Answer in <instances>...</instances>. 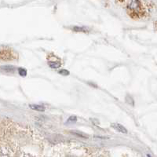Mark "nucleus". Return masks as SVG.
Listing matches in <instances>:
<instances>
[{
    "instance_id": "obj_3",
    "label": "nucleus",
    "mask_w": 157,
    "mask_h": 157,
    "mask_svg": "<svg viewBox=\"0 0 157 157\" xmlns=\"http://www.w3.org/2000/svg\"><path fill=\"white\" fill-rule=\"evenodd\" d=\"M140 2L138 1H132V2H130V5H129V7H130V9H136L137 7H139Z\"/></svg>"
},
{
    "instance_id": "obj_5",
    "label": "nucleus",
    "mask_w": 157,
    "mask_h": 157,
    "mask_svg": "<svg viewBox=\"0 0 157 157\" xmlns=\"http://www.w3.org/2000/svg\"><path fill=\"white\" fill-rule=\"evenodd\" d=\"M49 66L52 68H58L61 66V64L59 62H49Z\"/></svg>"
},
{
    "instance_id": "obj_8",
    "label": "nucleus",
    "mask_w": 157,
    "mask_h": 157,
    "mask_svg": "<svg viewBox=\"0 0 157 157\" xmlns=\"http://www.w3.org/2000/svg\"><path fill=\"white\" fill-rule=\"evenodd\" d=\"M148 157H151V156H149V155H148Z\"/></svg>"
},
{
    "instance_id": "obj_2",
    "label": "nucleus",
    "mask_w": 157,
    "mask_h": 157,
    "mask_svg": "<svg viewBox=\"0 0 157 157\" xmlns=\"http://www.w3.org/2000/svg\"><path fill=\"white\" fill-rule=\"evenodd\" d=\"M30 108L36 111H39V112H43L45 111V107L40 105H30Z\"/></svg>"
},
{
    "instance_id": "obj_7",
    "label": "nucleus",
    "mask_w": 157,
    "mask_h": 157,
    "mask_svg": "<svg viewBox=\"0 0 157 157\" xmlns=\"http://www.w3.org/2000/svg\"><path fill=\"white\" fill-rule=\"evenodd\" d=\"M76 120H77L76 116H70L69 118H68V122H76Z\"/></svg>"
},
{
    "instance_id": "obj_6",
    "label": "nucleus",
    "mask_w": 157,
    "mask_h": 157,
    "mask_svg": "<svg viewBox=\"0 0 157 157\" xmlns=\"http://www.w3.org/2000/svg\"><path fill=\"white\" fill-rule=\"evenodd\" d=\"M59 73L62 76H68L69 75V72L67 70H61V71H59Z\"/></svg>"
},
{
    "instance_id": "obj_1",
    "label": "nucleus",
    "mask_w": 157,
    "mask_h": 157,
    "mask_svg": "<svg viewBox=\"0 0 157 157\" xmlns=\"http://www.w3.org/2000/svg\"><path fill=\"white\" fill-rule=\"evenodd\" d=\"M112 127H114L116 130H117L119 132L123 133V134H126L127 133V130L124 127V126L121 125L119 124H112Z\"/></svg>"
},
{
    "instance_id": "obj_4",
    "label": "nucleus",
    "mask_w": 157,
    "mask_h": 157,
    "mask_svg": "<svg viewBox=\"0 0 157 157\" xmlns=\"http://www.w3.org/2000/svg\"><path fill=\"white\" fill-rule=\"evenodd\" d=\"M18 73L20 75V76L25 77L27 76V71L25 68H18Z\"/></svg>"
}]
</instances>
